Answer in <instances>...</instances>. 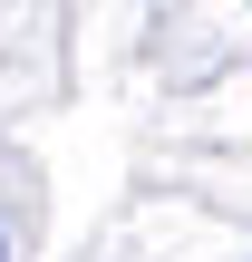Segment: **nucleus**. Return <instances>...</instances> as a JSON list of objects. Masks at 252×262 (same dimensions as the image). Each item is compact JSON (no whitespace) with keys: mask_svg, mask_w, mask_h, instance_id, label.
<instances>
[{"mask_svg":"<svg viewBox=\"0 0 252 262\" xmlns=\"http://www.w3.org/2000/svg\"><path fill=\"white\" fill-rule=\"evenodd\" d=\"M0 262H10V243H0Z\"/></svg>","mask_w":252,"mask_h":262,"instance_id":"1","label":"nucleus"}]
</instances>
